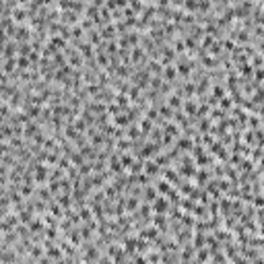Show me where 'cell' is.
Masks as SVG:
<instances>
[{"mask_svg": "<svg viewBox=\"0 0 264 264\" xmlns=\"http://www.w3.org/2000/svg\"><path fill=\"white\" fill-rule=\"evenodd\" d=\"M155 208H157V211L161 213V211H165V208H167V202H165V200H163V198L159 196V200H157V204H155Z\"/></svg>", "mask_w": 264, "mask_h": 264, "instance_id": "6da1fadb", "label": "cell"}, {"mask_svg": "<svg viewBox=\"0 0 264 264\" xmlns=\"http://www.w3.org/2000/svg\"><path fill=\"white\" fill-rule=\"evenodd\" d=\"M165 74H167V78H173V76H175V70H173V68H167Z\"/></svg>", "mask_w": 264, "mask_h": 264, "instance_id": "7a4b0ae2", "label": "cell"}]
</instances>
